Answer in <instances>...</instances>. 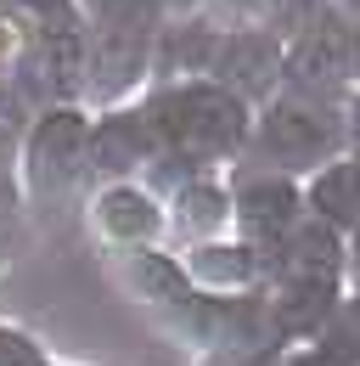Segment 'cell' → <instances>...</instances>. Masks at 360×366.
<instances>
[{"mask_svg":"<svg viewBox=\"0 0 360 366\" xmlns=\"http://www.w3.org/2000/svg\"><path fill=\"white\" fill-rule=\"evenodd\" d=\"M96 220L113 231V237H124V242H141V237H152V231H158L152 203H146L135 186H113V192L96 203Z\"/></svg>","mask_w":360,"mask_h":366,"instance_id":"2","label":"cell"},{"mask_svg":"<svg viewBox=\"0 0 360 366\" xmlns=\"http://www.w3.org/2000/svg\"><path fill=\"white\" fill-rule=\"evenodd\" d=\"M310 203H315V214L326 220V231L332 226H360V158H338V164L315 181Z\"/></svg>","mask_w":360,"mask_h":366,"instance_id":"1","label":"cell"}]
</instances>
